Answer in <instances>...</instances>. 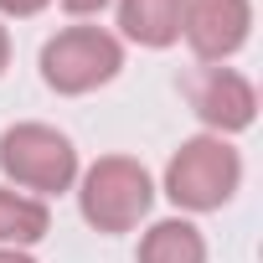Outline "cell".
Here are the masks:
<instances>
[{"label":"cell","instance_id":"obj_7","mask_svg":"<svg viewBox=\"0 0 263 263\" xmlns=\"http://www.w3.org/2000/svg\"><path fill=\"white\" fill-rule=\"evenodd\" d=\"M186 0H119V31L140 47H176L181 42Z\"/></svg>","mask_w":263,"mask_h":263},{"label":"cell","instance_id":"obj_8","mask_svg":"<svg viewBox=\"0 0 263 263\" xmlns=\"http://www.w3.org/2000/svg\"><path fill=\"white\" fill-rule=\"evenodd\" d=\"M140 263H206V237L186 217H165L140 237Z\"/></svg>","mask_w":263,"mask_h":263},{"label":"cell","instance_id":"obj_2","mask_svg":"<svg viewBox=\"0 0 263 263\" xmlns=\"http://www.w3.org/2000/svg\"><path fill=\"white\" fill-rule=\"evenodd\" d=\"M150 201H155V181L129 155L93 160L83 171V186H78V206H83L88 227H98V232H135L145 222Z\"/></svg>","mask_w":263,"mask_h":263},{"label":"cell","instance_id":"obj_10","mask_svg":"<svg viewBox=\"0 0 263 263\" xmlns=\"http://www.w3.org/2000/svg\"><path fill=\"white\" fill-rule=\"evenodd\" d=\"M52 6V0H0V16H16V21H26V16H42Z\"/></svg>","mask_w":263,"mask_h":263},{"label":"cell","instance_id":"obj_4","mask_svg":"<svg viewBox=\"0 0 263 263\" xmlns=\"http://www.w3.org/2000/svg\"><path fill=\"white\" fill-rule=\"evenodd\" d=\"M119 67H124V47L103 26H67L42 47V78L52 93H67V98L103 88Z\"/></svg>","mask_w":263,"mask_h":263},{"label":"cell","instance_id":"obj_6","mask_svg":"<svg viewBox=\"0 0 263 263\" xmlns=\"http://www.w3.org/2000/svg\"><path fill=\"white\" fill-rule=\"evenodd\" d=\"M191 108L201 114V124L212 129V135H237V129H248L253 124V114H258V93H253V83L242 78V72H232V67H201L196 78H191Z\"/></svg>","mask_w":263,"mask_h":263},{"label":"cell","instance_id":"obj_5","mask_svg":"<svg viewBox=\"0 0 263 263\" xmlns=\"http://www.w3.org/2000/svg\"><path fill=\"white\" fill-rule=\"evenodd\" d=\"M248 31H253V0H186L181 11V36L206 67H222L232 52H242Z\"/></svg>","mask_w":263,"mask_h":263},{"label":"cell","instance_id":"obj_3","mask_svg":"<svg viewBox=\"0 0 263 263\" xmlns=\"http://www.w3.org/2000/svg\"><path fill=\"white\" fill-rule=\"evenodd\" d=\"M0 171H6L11 186L36 191V201H42L78 181V150L52 124H11L0 135Z\"/></svg>","mask_w":263,"mask_h":263},{"label":"cell","instance_id":"obj_11","mask_svg":"<svg viewBox=\"0 0 263 263\" xmlns=\"http://www.w3.org/2000/svg\"><path fill=\"white\" fill-rule=\"evenodd\" d=\"M103 6H108V0H62V11H67V16H98Z\"/></svg>","mask_w":263,"mask_h":263},{"label":"cell","instance_id":"obj_12","mask_svg":"<svg viewBox=\"0 0 263 263\" xmlns=\"http://www.w3.org/2000/svg\"><path fill=\"white\" fill-rule=\"evenodd\" d=\"M0 263H36L26 248H0Z\"/></svg>","mask_w":263,"mask_h":263},{"label":"cell","instance_id":"obj_9","mask_svg":"<svg viewBox=\"0 0 263 263\" xmlns=\"http://www.w3.org/2000/svg\"><path fill=\"white\" fill-rule=\"evenodd\" d=\"M52 232V212L47 201L0 186V248H31Z\"/></svg>","mask_w":263,"mask_h":263},{"label":"cell","instance_id":"obj_13","mask_svg":"<svg viewBox=\"0 0 263 263\" xmlns=\"http://www.w3.org/2000/svg\"><path fill=\"white\" fill-rule=\"evenodd\" d=\"M6 62H11V31L0 26V72H6Z\"/></svg>","mask_w":263,"mask_h":263},{"label":"cell","instance_id":"obj_1","mask_svg":"<svg viewBox=\"0 0 263 263\" xmlns=\"http://www.w3.org/2000/svg\"><path fill=\"white\" fill-rule=\"evenodd\" d=\"M237 186H242V155L222 135L186 140L165 165V196L181 212H217L237 196Z\"/></svg>","mask_w":263,"mask_h":263}]
</instances>
